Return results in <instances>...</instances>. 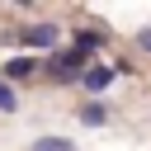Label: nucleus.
<instances>
[{"label": "nucleus", "instance_id": "1", "mask_svg": "<svg viewBox=\"0 0 151 151\" xmlns=\"http://www.w3.org/2000/svg\"><path fill=\"white\" fill-rule=\"evenodd\" d=\"M47 71L57 76V80H85V52L80 47H66V52H52V61H47Z\"/></svg>", "mask_w": 151, "mask_h": 151}, {"label": "nucleus", "instance_id": "2", "mask_svg": "<svg viewBox=\"0 0 151 151\" xmlns=\"http://www.w3.org/2000/svg\"><path fill=\"white\" fill-rule=\"evenodd\" d=\"M19 42H24V47L47 52V47L57 42V24H33V28H24V33H19Z\"/></svg>", "mask_w": 151, "mask_h": 151}, {"label": "nucleus", "instance_id": "3", "mask_svg": "<svg viewBox=\"0 0 151 151\" xmlns=\"http://www.w3.org/2000/svg\"><path fill=\"white\" fill-rule=\"evenodd\" d=\"M0 71H5V80H28V76L38 71V61H33V57H14V61H5Z\"/></svg>", "mask_w": 151, "mask_h": 151}, {"label": "nucleus", "instance_id": "4", "mask_svg": "<svg viewBox=\"0 0 151 151\" xmlns=\"http://www.w3.org/2000/svg\"><path fill=\"white\" fill-rule=\"evenodd\" d=\"M113 76H118V71H113V66H90V71H85V80H80V85H85V90H94V94H99V90H104V85H109V80H113Z\"/></svg>", "mask_w": 151, "mask_h": 151}, {"label": "nucleus", "instance_id": "5", "mask_svg": "<svg viewBox=\"0 0 151 151\" xmlns=\"http://www.w3.org/2000/svg\"><path fill=\"white\" fill-rule=\"evenodd\" d=\"M80 123H85V127H104V123H109V109L94 99V104H85V109H80Z\"/></svg>", "mask_w": 151, "mask_h": 151}, {"label": "nucleus", "instance_id": "6", "mask_svg": "<svg viewBox=\"0 0 151 151\" xmlns=\"http://www.w3.org/2000/svg\"><path fill=\"white\" fill-rule=\"evenodd\" d=\"M76 47L90 57L94 47H104V33H99V28H80V33H76Z\"/></svg>", "mask_w": 151, "mask_h": 151}, {"label": "nucleus", "instance_id": "7", "mask_svg": "<svg viewBox=\"0 0 151 151\" xmlns=\"http://www.w3.org/2000/svg\"><path fill=\"white\" fill-rule=\"evenodd\" d=\"M14 109H19V94H14V85L0 76V113H14Z\"/></svg>", "mask_w": 151, "mask_h": 151}, {"label": "nucleus", "instance_id": "8", "mask_svg": "<svg viewBox=\"0 0 151 151\" xmlns=\"http://www.w3.org/2000/svg\"><path fill=\"white\" fill-rule=\"evenodd\" d=\"M33 151H76V146H71L66 137H38V142H33Z\"/></svg>", "mask_w": 151, "mask_h": 151}, {"label": "nucleus", "instance_id": "9", "mask_svg": "<svg viewBox=\"0 0 151 151\" xmlns=\"http://www.w3.org/2000/svg\"><path fill=\"white\" fill-rule=\"evenodd\" d=\"M137 42H142V52H151V28H146V33H137Z\"/></svg>", "mask_w": 151, "mask_h": 151}]
</instances>
